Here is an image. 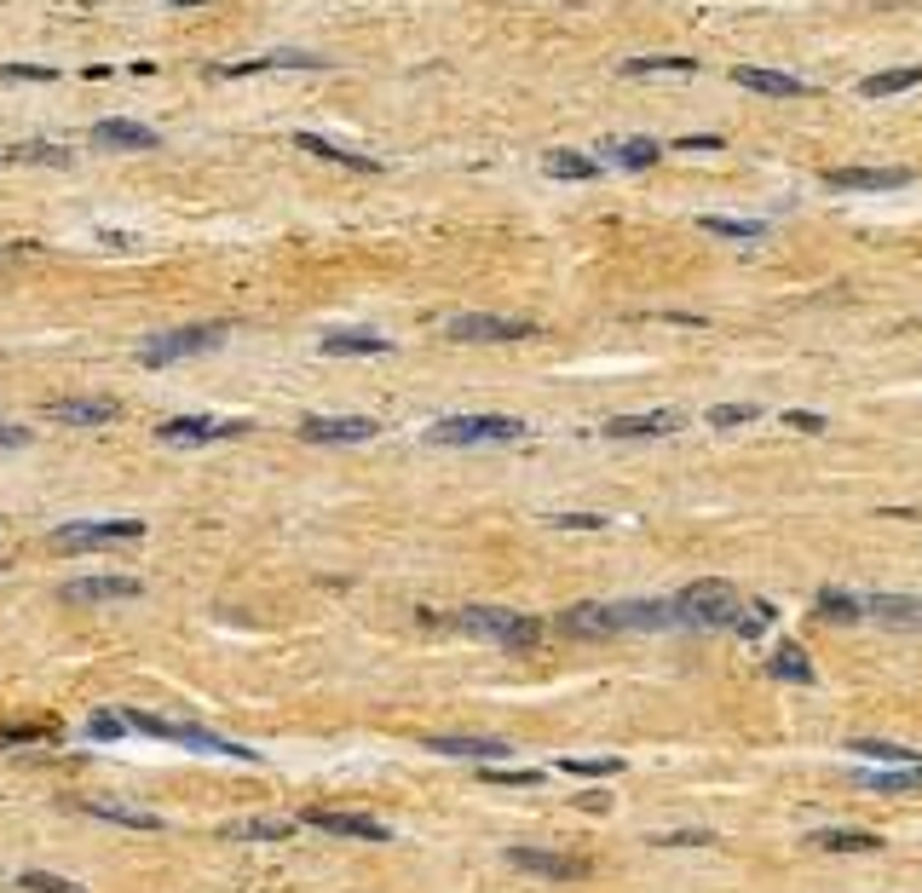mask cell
<instances>
[{
  "instance_id": "d4e9b609",
  "label": "cell",
  "mask_w": 922,
  "mask_h": 893,
  "mask_svg": "<svg viewBox=\"0 0 922 893\" xmlns=\"http://www.w3.org/2000/svg\"><path fill=\"white\" fill-rule=\"evenodd\" d=\"M230 836L237 841H283V836H294V819H243V825H230Z\"/></svg>"
},
{
  "instance_id": "7c38bea8",
  "label": "cell",
  "mask_w": 922,
  "mask_h": 893,
  "mask_svg": "<svg viewBox=\"0 0 922 893\" xmlns=\"http://www.w3.org/2000/svg\"><path fill=\"white\" fill-rule=\"evenodd\" d=\"M427 755H450V761H479L491 767L496 755H514L502 738H427Z\"/></svg>"
},
{
  "instance_id": "277c9868",
  "label": "cell",
  "mask_w": 922,
  "mask_h": 893,
  "mask_svg": "<svg viewBox=\"0 0 922 893\" xmlns=\"http://www.w3.org/2000/svg\"><path fill=\"white\" fill-rule=\"evenodd\" d=\"M230 335L225 323H191V329H173V335H157V341H144V364L150 369H162V364H179V357H196V352H214L219 341Z\"/></svg>"
},
{
  "instance_id": "8d00e7d4",
  "label": "cell",
  "mask_w": 922,
  "mask_h": 893,
  "mask_svg": "<svg viewBox=\"0 0 922 893\" xmlns=\"http://www.w3.org/2000/svg\"><path fill=\"white\" fill-rule=\"evenodd\" d=\"M554 525H566V530H600L605 519H594V514H559Z\"/></svg>"
},
{
  "instance_id": "5bb4252c",
  "label": "cell",
  "mask_w": 922,
  "mask_h": 893,
  "mask_svg": "<svg viewBox=\"0 0 922 893\" xmlns=\"http://www.w3.org/2000/svg\"><path fill=\"white\" fill-rule=\"evenodd\" d=\"M46 416L58 427H105V421H116V404L110 398H58Z\"/></svg>"
},
{
  "instance_id": "7402d4cb",
  "label": "cell",
  "mask_w": 922,
  "mask_h": 893,
  "mask_svg": "<svg viewBox=\"0 0 922 893\" xmlns=\"http://www.w3.org/2000/svg\"><path fill=\"white\" fill-rule=\"evenodd\" d=\"M543 168H548V179H594L600 173V162L582 157V150H554Z\"/></svg>"
},
{
  "instance_id": "603a6c76",
  "label": "cell",
  "mask_w": 922,
  "mask_h": 893,
  "mask_svg": "<svg viewBox=\"0 0 922 893\" xmlns=\"http://www.w3.org/2000/svg\"><path fill=\"white\" fill-rule=\"evenodd\" d=\"M865 789H916L922 784V761L916 767H877V773H859Z\"/></svg>"
},
{
  "instance_id": "d6986e66",
  "label": "cell",
  "mask_w": 922,
  "mask_h": 893,
  "mask_svg": "<svg viewBox=\"0 0 922 893\" xmlns=\"http://www.w3.org/2000/svg\"><path fill=\"white\" fill-rule=\"evenodd\" d=\"M294 144H300V150H312V157H323V162H335V168H352V173H380V162H375V157L341 150V144H329V139H318V133H300Z\"/></svg>"
},
{
  "instance_id": "484cf974",
  "label": "cell",
  "mask_w": 922,
  "mask_h": 893,
  "mask_svg": "<svg viewBox=\"0 0 922 893\" xmlns=\"http://www.w3.org/2000/svg\"><path fill=\"white\" fill-rule=\"evenodd\" d=\"M657 157H663V150L652 139H618V144H611V162H618V168H652Z\"/></svg>"
},
{
  "instance_id": "6da1fadb",
  "label": "cell",
  "mask_w": 922,
  "mask_h": 893,
  "mask_svg": "<svg viewBox=\"0 0 922 893\" xmlns=\"http://www.w3.org/2000/svg\"><path fill=\"white\" fill-rule=\"evenodd\" d=\"M675 611L680 623H698V628H738L744 623V605L727 582H692V589L675 594Z\"/></svg>"
},
{
  "instance_id": "4dcf8cb0",
  "label": "cell",
  "mask_w": 922,
  "mask_h": 893,
  "mask_svg": "<svg viewBox=\"0 0 922 893\" xmlns=\"http://www.w3.org/2000/svg\"><path fill=\"white\" fill-rule=\"evenodd\" d=\"M629 75H692L698 64L692 58H634V64H623Z\"/></svg>"
},
{
  "instance_id": "ac0fdd59",
  "label": "cell",
  "mask_w": 922,
  "mask_h": 893,
  "mask_svg": "<svg viewBox=\"0 0 922 893\" xmlns=\"http://www.w3.org/2000/svg\"><path fill=\"white\" fill-rule=\"evenodd\" d=\"M323 352L329 357H380V352H393V341L369 335V329H335V335H323Z\"/></svg>"
},
{
  "instance_id": "d590c367",
  "label": "cell",
  "mask_w": 922,
  "mask_h": 893,
  "mask_svg": "<svg viewBox=\"0 0 922 893\" xmlns=\"http://www.w3.org/2000/svg\"><path fill=\"white\" fill-rule=\"evenodd\" d=\"M784 427H796V432H825V416H813V410H790Z\"/></svg>"
},
{
  "instance_id": "8992f818",
  "label": "cell",
  "mask_w": 922,
  "mask_h": 893,
  "mask_svg": "<svg viewBox=\"0 0 922 893\" xmlns=\"http://www.w3.org/2000/svg\"><path fill=\"white\" fill-rule=\"evenodd\" d=\"M536 323H525V318H491V312H461V318H450L444 323V335L450 341H525Z\"/></svg>"
},
{
  "instance_id": "f35d334b",
  "label": "cell",
  "mask_w": 922,
  "mask_h": 893,
  "mask_svg": "<svg viewBox=\"0 0 922 893\" xmlns=\"http://www.w3.org/2000/svg\"><path fill=\"white\" fill-rule=\"evenodd\" d=\"M162 7H214V0H162Z\"/></svg>"
},
{
  "instance_id": "52a82bcc",
  "label": "cell",
  "mask_w": 922,
  "mask_h": 893,
  "mask_svg": "<svg viewBox=\"0 0 922 893\" xmlns=\"http://www.w3.org/2000/svg\"><path fill=\"white\" fill-rule=\"evenodd\" d=\"M375 432L380 427L369 416H305L300 421V439H312V444H364Z\"/></svg>"
},
{
  "instance_id": "9a60e30c",
  "label": "cell",
  "mask_w": 922,
  "mask_h": 893,
  "mask_svg": "<svg viewBox=\"0 0 922 893\" xmlns=\"http://www.w3.org/2000/svg\"><path fill=\"white\" fill-rule=\"evenodd\" d=\"M93 144L105 150H157V127H139V121H98L93 127Z\"/></svg>"
},
{
  "instance_id": "83f0119b",
  "label": "cell",
  "mask_w": 922,
  "mask_h": 893,
  "mask_svg": "<svg viewBox=\"0 0 922 893\" xmlns=\"http://www.w3.org/2000/svg\"><path fill=\"white\" fill-rule=\"evenodd\" d=\"M773 675H779V680H813V663H807L802 646H779V652H773Z\"/></svg>"
},
{
  "instance_id": "4fadbf2b",
  "label": "cell",
  "mask_w": 922,
  "mask_h": 893,
  "mask_svg": "<svg viewBox=\"0 0 922 893\" xmlns=\"http://www.w3.org/2000/svg\"><path fill=\"white\" fill-rule=\"evenodd\" d=\"M732 82H738V87H750V93H766V98H807V93H813V87L802 82V75L750 69V64H738V69H732Z\"/></svg>"
},
{
  "instance_id": "7a4b0ae2",
  "label": "cell",
  "mask_w": 922,
  "mask_h": 893,
  "mask_svg": "<svg viewBox=\"0 0 922 893\" xmlns=\"http://www.w3.org/2000/svg\"><path fill=\"white\" fill-rule=\"evenodd\" d=\"M455 623L468 628V634L496 641V646H536V641H543V623L519 617V611H502V605H468V611H455Z\"/></svg>"
},
{
  "instance_id": "ba28073f",
  "label": "cell",
  "mask_w": 922,
  "mask_h": 893,
  "mask_svg": "<svg viewBox=\"0 0 922 893\" xmlns=\"http://www.w3.org/2000/svg\"><path fill=\"white\" fill-rule=\"evenodd\" d=\"M237 432H248V421H214V416H173V421H162L168 444H214V439H237Z\"/></svg>"
},
{
  "instance_id": "8fae6325",
  "label": "cell",
  "mask_w": 922,
  "mask_h": 893,
  "mask_svg": "<svg viewBox=\"0 0 922 893\" xmlns=\"http://www.w3.org/2000/svg\"><path fill=\"white\" fill-rule=\"evenodd\" d=\"M825 185L830 191H900L911 185V173L905 168H830Z\"/></svg>"
},
{
  "instance_id": "2e32d148",
  "label": "cell",
  "mask_w": 922,
  "mask_h": 893,
  "mask_svg": "<svg viewBox=\"0 0 922 893\" xmlns=\"http://www.w3.org/2000/svg\"><path fill=\"white\" fill-rule=\"evenodd\" d=\"M507 859H514L519 871H536V876H566V882L588 876V864H582V859H559V853H543V848H514Z\"/></svg>"
},
{
  "instance_id": "e575fe53",
  "label": "cell",
  "mask_w": 922,
  "mask_h": 893,
  "mask_svg": "<svg viewBox=\"0 0 922 893\" xmlns=\"http://www.w3.org/2000/svg\"><path fill=\"white\" fill-rule=\"evenodd\" d=\"M755 416H761L755 404H721V410H715L709 421H715V427H744V421H755Z\"/></svg>"
},
{
  "instance_id": "f1b7e54d",
  "label": "cell",
  "mask_w": 922,
  "mask_h": 893,
  "mask_svg": "<svg viewBox=\"0 0 922 893\" xmlns=\"http://www.w3.org/2000/svg\"><path fill=\"white\" fill-rule=\"evenodd\" d=\"M93 813H98V819H116V825H127V830H157L162 819H157V813H133V807H110V801H87Z\"/></svg>"
},
{
  "instance_id": "cb8c5ba5",
  "label": "cell",
  "mask_w": 922,
  "mask_h": 893,
  "mask_svg": "<svg viewBox=\"0 0 922 893\" xmlns=\"http://www.w3.org/2000/svg\"><path fill=\"white\" fill-rule=\"evenodd\" d=\"M559 773H577V778H611V773H623V761H618V755H566V761H559Z\"/></svg>"
},
{
  "instance_id": "e0dca14e",
  "label": "cell",
  "mask_w": 922,
  "mask_h": 893,
  "mask_svg": "<svg viewBox=\"0 0 922 893\" xmlns=\"http://www.w3.org/2000/svg\"><path fill=\"white\" fill-rule=\"evenodd\" d=\"M680 416L675 410H652V416H611L605 432L611 439H657V432H675Z\"/></svg>"
},
{
  "instance_id": "1f68e13d",
  "label": "cell",
  "mask_w": 922,
  "mask_h": 893,
  "mask_svg": "<svg viewBox=\"0 0 922 893\" xmlns=\"http://www.w3.org/2000/svg\"><path fill=\"white\" fill-rule=\"evenodd\" d=\"M23 887L30 893H87L82 882H64V876H46V871H23Z\"/></svg>"
},
{
  "instance_id": "ffe728a7",
  "label": "cell",
  "mask_w": 922,
  "mask_h": 893,
  "mask_svg": "<svg viewBox=\"0 0 922 893\" xmlns=\"http://www.w3.org/2000/svg\"><path fill=\"white\" fill-rule=\"evenodd\" d=\"M922 87V64H905V69H882V75H865L859 93L865 98H893V93H911Z\"/></svg>"
},
{
  "instance_id": "5b68a950",
  "label": "cell",
  "mask_w": 922,
  "mask_h": 893,
  "mask_svg": "<svg viewBox=\"0 0 922 893\" xmlns=\"http://www.w3.org/2000/svg\"><path fill=\"white\" fill-rule=\"evenodd\" d=\"M144 525L139 519H82V525H64L53 542L64 553H82V548H116V542H139Z\"/></svg>"
},
{
  "instance_id": "d6a6232c",
  "label": "cell",
  "mask_w": 922,
  "mask_h": 893,
  "mask_svg": "<svg viewBox=\"0 0 922 893\" xmlns=\"http://www.w3.org/2000/svg\"><path fill=\"white\" fill-rule=\"evenodd\" d=\"M121 732H133V727H127V714H93V721H87V738H98V744H110V738H121Z\"/></svg>"
},
{
  "instance_id": "f546056e",
  "label": "cell",
  "mask_w": 922,
  "mask_h": 893,
  "mask_svg": "<svg viewBox=\"0 0 922 893\" xmlns=\"http://www.w3.org/2000/svg\"><path fill=\"white\" fill-rule=\"evenodd\" d=\"M704 232H709V237H738V243H755V237H766V225H755V219H704Z\"/></svg>"
},
{
  "instance_id": "836d02e7",
  "label": "cell",
  "mask_w": 922,
  "mask_h": 893,
  "mask_svg": "<svg viewBox=\"0 0 922 893\" xmlns=\"http://www.w3.org/2000/svg\"><path fill=\"white\" fill-rule=\"evenodd\" d=\"M484 778H491V784H507V789H530L543 773H530V767H484Z\"/></svg>"
},
{
  "instance_id": "3957f363",
  "label": "cell",
  "mask_w": 922,
  "mask_h": 893,
  "mask_svg": "<svg viewBox=\"0 0 922 893\" xmlns=\"http://www.w3.org/2000/svg\"><path fill=\"white\" fill-rule=\"evenodd\" d=\"M525 432V421L514 416H444V421H432L427 439L432 444H514Z\"/></svg>"
},
{
  "instance_id": "44dd1931",
  "label": "cell",
  "mask_w": 922,
  "mask_h": 893,
  "mask_svg": "<svg viewBox=\"0 0 922 893\" xmlns=\"http://www.w3.org/2000/svg\"><path fill=\"white\" fill-rule=\"evenodd\" d=\"M813 848H825V853H870V848H882V841L870 830H818Z\"/></svg>"
},
{
  "instance_id": "4316f807",
  "label": "cell",
  "mask_w": 922,
  "mask_h": 893,
  "mask_svg": "<svg viewBox=\"0 0 922 893\" xmlns=\"http://www.w3.org/2000/svg\"><path fill=\"white\" fill-rule=\"evenodd\" d=\"M818 611H825L830 623H859V611H865V600H854V594H841V589H818Z\"/></svg>"
},
{
  "instance_id": "30bf717a",
  "label": "cell",
  "mask_w": 922,
  "mask_h": 893,
  "mask_svg": "<svg viewBox=\"0 0 922 893\" xmlns=\"http://www.w3.org/2000/svg\"><path fill=\"white\" fill-rule=\"evenodd\" d=\"M305 825H318L329 836H352V841H393V830L380 819H364V813H329V807H312Z\"/></svg>"
},
{
  "instance_id": "9c48e42d",
  "label": "cell",
  "mask_w": 922,
  "mask_h": 893,
  "mask_svg": "<svg viewBox=\"0 0 922 893\" xmlns=\"http://www.w3.org/2000/svg\"><path fill=\"white\" fill-rule=\"evenodd\" d=\"M139 577H75L64 582V600L69 605H105V600H139Z\"/></svg>"
},
{
  "instance_id": "74e56055",
  "label": "cell",
  "mask_w": 922,
  "mask_h": 893,
  "mask_svg": "<svg viewBox=\"0 0 922 893\" xmlns=\"http://www.w3.org/2000/svg\"><path fill=\"white\" fill-rule=\"evenodd\" d=\"M680 150H721V139H715V133H686Z\"/></svg>"
}]
</instances>
